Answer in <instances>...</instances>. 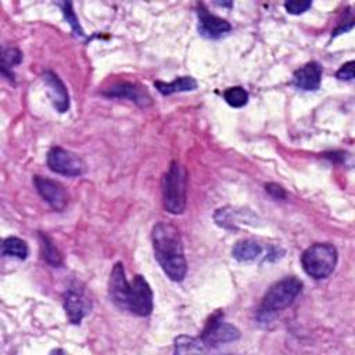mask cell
I'll use <instances>...</instances> for the list:
<instances>
[{"instance_id":"obj_1","label":"cell","mask_w":355,"mask_h":355,"mask_svg":"<svg viewBox=\"0 0 355 355\" xmlns=\"http://www.w3.org/2000/svg\"><path fill=\"white\" fill-rule=\"evenodd\" d=\"M108 294L119 309L129 311L136 316H148L153 311V291L150 284L141 275H136L132 282H128L121 262H116L111 270Z\"/></svg>"},{"instance_id":"obj_2","label":"cell","mask_w":355,"mask_h":355,"mask_svg":"<svg viewBox=\"0 0 355 355\" xmlns=\"http://www.w3.org/2000/svg\"><path fill=\"white\" fill-rule=\"evenodd\" d=\"M155 259L173 282H182L187 272L183 241L179 230L168 222H158L151 233Z\"/></svg>"},{"instance_id":"obj_3","label":"cell","mask_w":355,"mask_h":355,"mask_svg":"<svg viewBox=\"0 0 355 355\" xmlns=\"http://www.w3.org/2000/svg\"><path fill=\"white\" fill-rule=\"evenodd\" d=\"M301 290L302 282L294 276L276 282L263 295L257 312V319L259 322H269L275 318L276 313L291 305Z\"/></svg>"},{"instance_id":"obj_4","label":"cell","mask_w":355,"mask_h":355,"mask_svg":"<svg viewBox=\"0 0 355 355\" xmlns=\"http://www.w3.org/2000/svg\"><path fill=\"white\" fill-rule=\"evenodd\" d=\"M186 169L172 161L162 178V202L169 214L180 215L186 209Z\"/></svg>"},{"instance_id":"obj_5","label":"cell","mask_w":355,"mask_h":355,"mask_svg":"<svg viewBox=\"0 0 355 355\" xmlns=\"http://www.w3.org/2000/svg\"><path fill=\"white\" fill-rule=\"evenodd\" d=\"M337 263V250L329 243H316L308 247L301 255V265L305 273L316 280L329 277Z\"/></svg>"},{"instance_id":"obj_6","label":"cell","mask_w":355,"mask_h":355,"mask_svg":"<svg viewBox=\"0 0 355 355\" xmlns=\"http://www.w3.org/2000/svg\"><path fill=\"white\" fill-rule=\"evenodd\" d=\"M47 166L60 175L65 176H79L86 171L85 161L61 147H51L47 153Z\"/></svg>"},{"instance_id":"obj_7","label":"cell","mask_w":355,"mask_h":355,"mask_svg":"<svg viewBox=\"0 0 355 355\" xmlns=\"http://www.w3.org/2000/svg\"><path fill=\"white\" fill-rule=\"evenodd\" d=\"M240 338V330L226 322H222L219 318V313L212 316L211 320L207 323L201 340L207 348L219 347L220 344L233 343Z\"/></svg>"},{"instance_id":"obj_8","label":"cell","mask_w":355,"mask_h":355,"mask_svg":"<svg viewBox=\"0 0 355 355\" xmlns=\"http://www.w3.org/2000/svg\"><path fill=\"white\" fill-rule=\"evenodd\" d=\"M33 183L37 193L53 209L62 211L67 207L68 193L61 183L43 176H33Z\"/></svg>"},{"instance_id":"obj_9","label":"cell","mask_w":355,"mask_h":355,"mask_svg":"<svg viewBox=\"0 0 355 355\" xmlns=\"http://www.w3.org/2000/svg\"><path fill=\"white\" fill-rule=\"evenodd\" d=\"M198 32L207 39H219L230 32L232 25L214 14H211L202 4L198 6Z\"/></svg>"},{"instance_id":"obj_10","label":"cell","mask_w":355,"mask_h":355,"mask_svg":"<svg viewBox=\"0 0 355 355\" xmlns=\"http://www.w3.org/2000/svg\"><path fill=\"white\" fill-rule=\"evenodd\" d=\"M103 94L108 96V97L128 98L130 101H135L140 107H147V105H150L153 103L151 101V96L148 94L146 87H141L140 85L132 83V82H118V83H114L112 86L104 89Z\"/></svg>"},{"instance_id":"obj_11","label":"cell","mask_w":355,"mask_h":355,"mask_svg":"<svg viewBox=\"0 0 355 355\" xmlns=\"http://www.w3.org/2000/svg\"><path fill=\"white\" fill-rule=\"evenodd\" d=\"M64 308L69 322L73 324H78L87 313L90 304L85 297V293L82 288L76 286H71L64 295Z\"/></svg>"},{"instance_id":"obj_12","label":"cell","mask_w":355,"mask_h":355,"mask_svg":"<svg viewBox=\"0 0 355 355\" xmlns=\"http://www.w3.org/2000/svg\"><path fill=\"white\" fill-rule=\"evenodd\" d=\"M43 82L53 107L58 112H65L69 108V94L64 82L51 71L43 73Z\"/></svg>"},{"instance_id":"obj_13","label":"cell","mask_w":355,"mask_h":355,"mask_svg":"<svg viewBox=\"0 0 355 355\" xmlns=\"http://www.w3.org/2000/svg\"><path fill=\"white\" fill-rule=\"evenodd\" d=\"M322 80V67L311 61L297 69L293 76V82L297 87L302 90H318Z\"/></svg>"},{"instance_id":"obj_14","label":"cell","mask_w":355,"mask_h":355,"mask_svg":"<svg viewBox=\"0 0 355 355\" xmlns=\"http://www.w3.org/2000/svg\"><path fill=\"white\" fill-rule=\"evenodd\" d=\"M154 86L157 87V90L164 94V96H169L173 93H179V92H190L194 90L197 87V82L194 78L191 76H180L176 78L172 82H161V80H155Z\"/></svg>"},{"instance_id":"obj_15","label":"cell","mask_w":355,"mask_h":355,"mask_svg":"<svg viewBox=\"0 0 355 355\" xmlns=\"http://www.w3.org/2000/svg\"><path fill=\"white\" fill-rule=\"evenodd\" d=\"M261 252H262L261 244L251 239L239 240L232 250L233 258H236L237 261H241V262L243 261H254L261 255Z\"/></svg>"},{"instance_id":"obj_16","label":"cell","mask_w":355,"mask_h":355,"mask_svg":"<svg viewBox=\"0 0 355 355\" xmlns=\"http://www.w3.org/2000/svg\"><path fill=\"white\" fill-rule=\"evenodd\" d=\"M1 252L6 257H12L17 259H25L28 257V245L24 240L18 239V237H7L4 239L3 244H1Z\"/></svg>"},{"instance_id":"obj_17","label":"cell","mask_w":355,"mask_h":355,"mask_svg":"<svg viewBox=\"0 0 355 355\" xmlns=\"http://www.w3.org/2000/svg\"><path fill=\"white\" fill-rule=\"evenodd\" d=\"M39 240H40V251H42L43 259L53 266H60L62 263V258L55 244L51 241V239L47 234L40 233Z\"/></svg>"},{"instance_id":"obj_18","label":"cell","mask_w":355,"mask_h":355,"mask_svg":"<svg viewBox=\"0 0 355 355\" xmlns=\"http://www.w3.org/2000/svg\"><path fill=\"white\" fill-rule=\"evenodd\" d=\"M207 347L204 345L201 338L179 336L175 338V352L187 354V352H202Z\"/></svg>"},{"instance_id":"obj_19","label":"cell","mask_w":355,"mask_h":355,"mask_svg":"<svg viewBox=\"0 0 355 355\" xmlns=\"http://www.w3.org/2000/svg\"><path fill=\"white\" fill-rule=\"evenodd\" d=\"M22 60V54L18 49H14V47H8V49H4L3 50V54H1V72L4 75L8 76V79H12V71L11 68L17 64H19Z\"/></svg>"},{"instance_id":"obj_20","label":"cell","mask_w":355,"mask_h":355,"mask_svg":"<svg viewBox=\"0 0 355 355\" xmlns=\"http://www.w3.org/2000/svg\"><path fill=\"white\" fill-rule=\"evenodd\" d=\"M223 98L229 105L234 108H240L248 103V93L241 86H233L223 92Z\"/></svg>"},{"instance_id":"obj_21","label":"cell","mask_w":355,"mask_h":355,"mask_svg":"<svg viewBox=\"0 0 355 355\" xmlns=\"http://www.w3.org/2000/svg\"><path fill=\"white\" fill-rule=\"evenodd\" d=\"M61 8H62V14H64L67 22L71 25V28H72V31L75 32V35L82 36V35H83V31H82V28H80V25H79V21H78V18H76L73 10H72V3H62V4H61Z\"/></svg>"},{"instance_id":"obj_22","label":"cell","mask_w":355,"mask_h":355,"mask_svg":"<svg viewBox=\"0 0 355 355\" xmlns=\"http://www.w3.org/2000/svg\"><path fill=\"white\" fill-rule=\"evenodd\" d=\"M311 6H312V3L309 0H291V1L284 3V8L287 10L288 14H293V15L305 12Z\"/></svg>"},{"instance_id":"obj_23","label":"cell","mask_w":355,"mask_h":355,"mask_svg":"<svg viewBox=\"0 0 355 355\" xmlns=\"http://www.w3.org/2000/svg\"><path fill=\"white\" fill-rule=\"evenodd\" d=\"M354 61H348L345 62L337 72H336V78L340 80H352L354 78Z\"/></svg>"},{"instance_id":"obj_24","label":"cell","mask_w":355,"mask_h":355,"mask_svg":"<svg viewBox=\"0 0 355 355\" xmlns=\"http://www.w3.org/2000/svg\"><path fill=\"white\" fill-rule=\"evenodd\" d=\"M265 190L276 200H284L286 198V191L282 186L276 184V183H268L265 184Z\"/></svg>"}]
</instances>
